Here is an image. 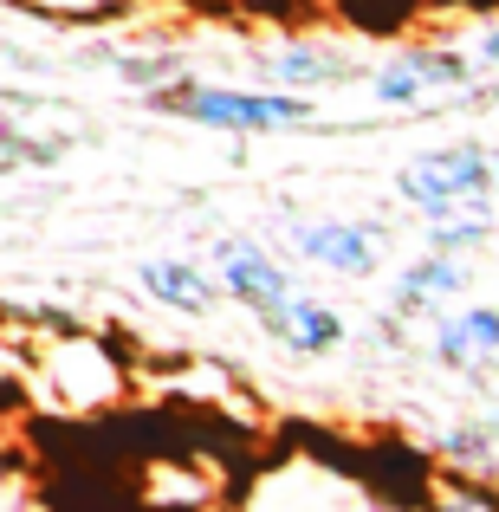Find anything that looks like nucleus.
Wrapping results in <instances>:
<instances>
[{"mask_svg":"<svg viewBox=\"0 0 499 512\" xmlns=\"http://www.w3.org/2000/svg\"><path fill=\"white\" fill-rule=\"evenodd\" d=\"M150 111L182 117V124H208V130H234V137H253V130H312L318 104L305 91H247V85H156Z\"/></svg>","mask_w":499,"mask_h":512,"instance_id":"f257e3e1","label":"nucleus"},{"mask_svg":"<svg viewBox=\"0 0 499 512\" xmlns=\"http://www.w3.org/2000/svg\"><path fill=\"white\" fill-rule=\"evenodd\" d=\"M396 195L409 201L422 221L441 214H493L499 201V156L487 143H448V150H428L415 163L396 169Z\"/></svg>","mask_w":499,"mask_h":512,"instance_id":"f03ea898","label":"nucleus"},{"mask_svg":"<svg viewBox=\"0 0 499 512\" xmlns=\"http://www.w3.org/2000/svg\"><path fill=\"white\" fill-rule=\"evenodd\" d=\"M39 383L52 389V402L72 415H91L104 402L124 396V357L98 338H59L39 357Z\"/></svg>","mask_w":499,"mask_h":512,"instance_id":"7ed1b4c3","label":"nucleus"},{"mask_svg":"<svg viewBox=\"0 0 499 512\" xmlns=\"http://www.w3.org/2000/svg\"><path fill=\"white\" fill-rule=\"evenodd\" d=\"M292 253L337 279H370L383 266V227L370 221H292Z\"/></svg>","mask_w":499,"mask_h":512,"instance_id":"20e7f679","label":"nucleus"},{"mask_svg":"<svg viewBox=\"0 0 499 512\" xmlns=\"http://www.w3.org/2000/svg\"><path fill=\"white\" fill-rule=\"evenodd\" d=\"M208 279H214V292L253 305V312L292 292L286 266H279L266 247H253V240H214V247H208Z\"/></svg>","mask_w":499,"mask_h":512,"instance_id":"39448f33","label":"nucleus"},{"mask_svg":"<svg viewBox=\"0 0 499 512\" xmlns=\"http://www.w3.org/2000/svg\"><path fill=\"white\" fill-rule=\"evenodd\" d=\"M428 325V350H435L441 370H493L499 363V305H461L448 318H422Z\"/></svg>","mask_w":499,"mask_h":512,"instance_id":"423d86ee","label":"nucleus"},{"mask_svg":"<svg viewBox=\"0 0 499 512\" xmlns=\"http://www.w3.org/2000/svg\"><path fill=\"white\" fill-rule=\"evenodd\" d=\"M253 318H260V331L279 350H292V357H331V350L344 344V318H337L325 299H305V292H286V299L260 305Z\"/></svg>","mask_w":499,"mask_h":512,"instance_id":"0eeeda50","label":"nucleus"},{"mask_svg":"<svg viewBox=\"0 0 499 512\" xmlns=\"http://www.w3.org/2000/svg\"><path fill=\"white\" fill-rule=\"evenodd\" d=\"M467 292H474V266H467L461 253L428 247L422 260H409V273L396 279L389 312H396V318H435L448 299H467Z\"/></svg>","mask_w":499,"mask_h":512,"instance_id":"6e6552de","label":"nucleus"},{"mask_svg":"<svg viewBox=\"0 0 499 512\" xmlns=\"http://www.w3.org/2000/svg\"><path fill=\"white\" fill-rule=\"evenodd\" d=\"M137 286L150 292L163 312H182V318L214 312V279H208V266L175 260V253H156V260H143V266H137Z\"/></svg>","mask_w":499,"mask_h":512,"instance_id":"1a4fd4ad","label":"nucleus"},{"mask_svg":"<svg viewBox=\"0 0 499 512\" xmlns=\"http://www.w3.org/2000/svg\"><path fill=\"white\" fill-rule=\"evenodd\" d=\"M260 72L273 91H318V85L363 78V65L344 59L337 46H286V52H260Z\"/></svg>","mask_w":499,"mask_h":512,"instance_id":"9d476101","label":"nucleus"},{"mask_svg":"<svg viewBox=\"0 0 499 512\" xmlns=\"http://www.w3.org/2000/svg\"><path fill=\"white\" fill-rule=\"evenodd\" d=\"M26 13L39 20H65V26H98V20H117L130 0H20Z\"/></svg>","mask_w":499,"mask_h":512,"instance_id":"9b49d317","label":"nucleus"},{"mask_svg":"<svg viewBox=\"0 0 499 512\" xmlns=\"http://www.w3.org/2000/svg\"><path fill=\"white\" fill-rule=\"evenodd\" d=\"M487 234H493V214H441V221H428V247H441V253L480 247Z\"/></svg>","mask_w":499,"mask_h":512,"instance_id":"f8f14e48","label":"nucleus"},{"mask_svg":"<svg viewBox=\"0 0 499 512\" xmlns=\"http://www.w3.org/2000/svg\"><path fill=\"white\" fill-rule=\"evenodd\" d=\"M435 512H499V500L474 480H441L435 487Z\"/></svg>","mask_w":499,"mask_h":512,"instance_id":"ddd939ff","label":"nucleus"},{"mask_svg":"<svg viewBox=\"0 0 499 512\" xmlns=\"http://www.w3.org/2000/svg\"><path fill=\"white\" fill-rule=\"evenodd\" d=\"M26 500H33V487H26V467H20V454L0 441V512H20Z\"/></svg>","mask_w":499,"mask_h":512,"instance_id":"4468645a","label":"nucleus"},{"mask_svg":"<svg viewBox=\"0 0 499 512\" xmlns=\"http://www.w3.org/2000/svg\"><path fill=\"white\" fill-rule=\"evenodd\" d=\"M467 59H474V65H493V72H499V13L474 26V39H467Z\"/></svg>","mask_w":499,"mask_h":512,"instance_id":"2eb2a0df","label":"nucleus"}]
</instances>
